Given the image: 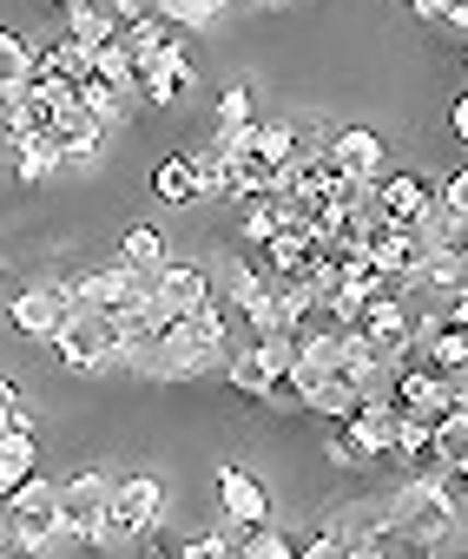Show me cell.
I'll return each mask as SVG.
<instances>
[{
  "mask_svg": "<svg viewBox=\"0 0 468 559\" xmlns=\"http://www.w3.org/2000/svg\"><path fill=\"white\" fill-rule=\"evenodd\" d=\"M224 8H231V0H152V14H159L172 34H178V27H185V34H204V27L224 21Z\"/></svg>",
  "mask_w": 468,
  "mask_h": 559,
  "instance_id": "cell-23",
  "label": "cell"
},
{
  "mask_svg": "<svg viewBox=\"0 0 468 559\" xmlns=\"http://www.w3.org/2000/svg\"><path fill=\"white\" fill-rule=\"evenodd\" d=\"M435 454L442 461H468V408H448L435 421Z\"/></svg>",
  "mask_w": 468,
  "mask_h": 559,
  "instance_id": "cell-32",
  "label": "cell"
},
{
  "mask_svg": "<svg viewBox=\"0 0 468 559\" xmlns=\"http://www.w3.org/2000/svg\"><path fill=\"white\" fill-rule=\"evenodd\" d=\"M304 408H311V415H324V421H350V415L363 408V395H356V382L337 369V376H324V382L304 395Z\"/></svg>",
  "mask_w": 468,
  "mask_h": 559,
  "instance_id": "cell-22",
  "label": "cell"
},
{
  "mask_svg": "<svg viewBox=\"0 0 468 559\" xmlns=\"http://www.w3.org/2000/svg\"><path fill=\"white\" fill-rule=\"evenodd\" d=\"M152 191H159V204H172V211H185V204H204V185H198V165H191V152H172V158H159V171H152Z\"/></svg>",
  "mask_w": 468,
  "mask_h": 559,
  "instance_id": "cell-17",
  "label": "cell"
},
{
  "mask_svg": "<svg viewBox=\"0 0 468 559\" xmlns=\"http://www.w3.org/2000/svg\"><path fill=\"white\" fill-rule=\"evenodd\" d=\"M324 158H330V171H343V178H356V185H376V178L389 171V152H383V139H376L370 126L330 132V139H324Z\"/></svg>",
  "mask_w": 468,
  "mask_h": 559,
  "instance_id": "cell-8",
  "label": "cell"
},
{
  "mask_svg": "<svg viewBox=\"0 0 468 559\" xmlns=\"http://www.w3.org/2000/svg\"><path fill=\"white\" fill-rule=\"evenodd\" d=\"M370 191H376L383 217H389V224H409V230L422 224V211H429V198H435V185H429V178H416V171H383Z\"/></svg>",
  "mask_w": 468,
  "mask_h": 559,
  "instance_id": "cell-11",
  "label": "cell"
},
{
  "mask_svg": "<svg viewBox=\"0 0 468 559\" xmlns=\"http://www.w3.org/2000/svg\"><path fill=\"white\" fill-rule=\"evenodd\" d=\"M47 349H54V362L73 369V376L113 369V323H106V310H80V304H73V317L47 336Z\"/></svg>",
  "mask_w": 468,
  "mask_h": 559,
  "instance_id": "cell-4",
  "label": "cell"
},
{
  "mask_svg": "<svg viewBox=\"0 0 468 559\" xmlns=\"http://www.w3.org/2000/svg\"><path fill=\"white\" fill-rule=\"evenodd\" d=\"M245 126H258L251 86H224V93H218V132H245Z\"/></svg>",
  "mask_w": 468,
  "mask_h": 559,
  "instance_id": "cell-31",
  "label": "cell"
},
{
  "mask_svg": "<svg viewBox=\"0 0 468 559\" xmlns=\"http://www.w3.org/2000/svg\"><path fill=\"white\" fill-rule=\"evenodd\" d=\"M67 297L80 304V310H119L126 297H132V276L113 263V270H86V276H67Z\"/></svg>",
  "mask_w": 468,
  "mask_h": 559,
  "instance_id": "cell-16",
  "label": "cell"
},
{
  "mask_svg": "<svg viewBox=\"0 0 468 559\" xmlns=\"http://www.w3.org/2000/svg\"><path fill=\"white\" fill-rule=\"evenodd\" d=\"M8 526H14V552H47L60 546V480H47L40 467L8 493Z\"/></svg>",
  "mask_w": 468,
  "mask_h": 559,
  "instance_id": "cell-3",
  "label": "cell"
},
{
  "mask_svg": "<svg viewBox=\"0 0 468 559\" xmlns=\"http://www.w3.org/2000/svg\"><path fill=\"white\" fill-rule=\"evenodd\" d=\"M448 323H461V330H468V276L448 290Z\"/></svg>",
  "mask_w": 468,
  "mask_h": 559,
  "instance_id": "cell-38",
  "label": "cell"
},
{
  "mask_svg": "<svg viewBox=\"0 0 468 559\" xmlns=\"http://www.w3.org/2000/svg\"><path fill=\"white\" fill-rule=\"evenodd\" d=\"M245 8H284V0H245Z\"/></svg>",
  "mask_w": 468,
  "mask_h": 559,
  "instance_id": "cell-43",
  "label": "cell"
},
{
  "mask_svg": "<svg viewBox=\"0 0 468 559\" xmlns=\"http://www.w3.org/2000/svg\"><path fill=\"white\" fill-rule=\"evenodd\" d=\"M178 559H231V539L224 533H198V539L178 546Z\"/></svg>",
  "mask_w": 468,
  "mask_h": 559,
  "instance_id": "cell-35",
  "label": "cell"
},
{
  "mask_svg": "<svg viewBox=\"0 0 468 559\" xmlns=\"http://www.w3.org/2000/svg\"><path fill=\"white\" fill-rule=\"evenodd\" d=\"M8 493H14V487H0V559L14 552V526H8Z\"/></svg>",
  "mask_w": 468,
  "mask_h": 559,
  "instance_id": "cell-41",
  "label": "cell"
},
{
  "mask_svg": "<svg viewBox=\"0 0 468 559\" xmlns=\"http://www.w3.org/2000/svg\"><path fill=\"white\" fill-rule=\"evenodd\" d=\"M159 520H165V480L159 474H126V480H113V500H106V520H100L93 546L132 552L139 539H152Z\"/></svg>",
  "mask_w": 468,
  "mask_h": 559,
  "instance_id": "cell-2",
  "label": "cell"
},
{
  "mask_svg": "<svg viewBox=\"0 0 468 559\" xmlns=\"http://www.w3.org/2000/svg\"><path fill=\"white\" fill-rule=\"evenodd\" d=\"M191 165H198L204 204H211V198H231V204H238V171H231V139H224V132H211L204 145H191Z\"/></svg>",
  "mask_w": 468,
  "mask_h": 559,
  "instance_id": "cell-14",
  "label": "cell"
},
{
  "mask_svg": "<svg viewBox=\"0 0 468 559\" xmlns=\"http://www.w3.org/2000/svg\"><path fill=\"white\" fill-rule=\"evenodd\" d=\"M34 461H40L34 428H8V435H0V487H21L34 474Z\"/></svg>",
  "mask_w": 468,
  "mask_h": 559,
  "instance_id": "cell-26",
  "label": "cell"
},
{
  "mask_svg": "<svg viewBox=\"0 0 468 559\" xmlns=\"http://www.w3.org/2000/svg\"><path fill=\"white\" fill-rule=\"evenodd\" d=\"M106 500H113V480H106L100 467L60 480V539L93 546V533H100V520H106Z\"/></svg>",
  "mask_w": 468,
  "mask_h": 559,
  "instance_id": "cell-5",
  "label": "cell"
},
{
  "mask_svg": "<svg viewBox=\"0 0 468 559\" xmlns=\"http://www.w3.org/2000/svg\"><path fill=\"white\" fill-rule=\"evenodd\" d=\"M152 297H159L165 317H191V310L211 304V270H204V263H178V257H165V263L152 270Z\"/></svg>",
  "mask_w": 468,
  "mask_h": 559,
  "instance_id": "cell-9",
  "label": "cell"
},
{
  "mask_svg": "<svg viewBox=\"0 0 468 559\" xmlns=\"http://www.w3.org/2000/svg\"><path fill=\"white\" fill-rule=\"evenodd\" d=\"M34 80V40H21L14 27H0V106H8L14 93H27Z\"/></svg>",
  "mask_w": 468,
  "mask_h": 559,
  "instance_id": "cell-21",
  "label": "cell"
},
{
  "mask_svg": "<svg viewBox=\"0 0 468 559\" xmlns=\"http://www.w3.org/2000/svg\"><path fill=\"white\" fill-rule=\"evenodd\" d=\"M224 356H231V317H224V304L211 297V304L191 310V317H165L152 382H191V376H211V369H224Z\"/></svg>",
  "mask_w": 468,
  "mask_h": 559,
  "instance_id": "cell-1",
  "label": "cell"
},
{
  "mask_svg": "<svg viewBox=\"0 0 468 559\" xmlns=\"http://www.w3.org/2000/svg\"><path fill=\"white\" fill-rule=\"evenodd\" d=\"M350 330H356L370 349H383V356H409V349H416V323H409L402 297H370Z\"/></svg>",
  "mask_w": 468,
  "mask_h": 559,
  "instance_id": "cell-10",
  "label": "cell"
},
{
  "mask_svg": "<svg viewBox=\"0 0 468 559\" xmlns=\"http://www.w3.org/2000/svg\"><path fill=\"white\" fill-rule=\"evenodd\" d=\"M21 402H27V395H21L8 376H0V421H8V428H14V408H21Z\"/></svg>",
  "mask_w": 468,
  "mask_h": 559,
  "instance_id": "cell-37",
  "label": "cell"
},
{
  "mask_svg": "<svg viewBox=\"0 0 468 559\" xmlns=\"http://www.w3.org/2000/svg\"><path fill=\"white\" fill-rule=\"evenodd\" d=\"M191 80H198V67H191V47L172 34L159 53H145L139 60V99L145 106H172L178 93H191Z\"/></svg>",
  "mask_w": 468,
  "mask_h": 559,
  "instance_id": "cell-6",
  "label": "cell"
},
{
  "mask_svg": "<svg viewBox=\"0 0 468 559\" xmlns=\"http://www.w3.org/2000/svg\"><path fill=\"white\" fill-rule=\"evenodd\" d=\"M34 80H67V86H80V80H93V53L80 47V40H40L34 47Z\"/></svg>",
  "mask_w": 468,
  "mask_h": 559,
  "instance_id": "cell-15",
  "label": "cell"
},
{
  "mask_svg": "<svg viewBox=\"0 0 468 559\" xmlns=\"http://www.w3.org/2000/svg\"><path fill=\"white\" fill-rule=\"evenodd\" d=\"M416 21H448V0H409Z\"/></svg>",
  "mask_w": 468,
  "mask_h": 559,
  "instance_id": "cell-39",
  "label": "cell"
},
{
  "mask_svg": "<svg viewBox=\"0 0 468 559\" xmlns=\"http://www.w3.org/2000/svg\"><path fill=\"white\" fill-rule=\"evenodd\" d=\"M297 559H343V539L330 526H317L311 539H297Z\"/></svg>",
  "mask_w": 468,
  "mask_h": 559,
  "instance_id": "cell-34",
  "label": "cell"
},
{
  "mask_svg": "<svg viewBox=\"0 0 468 559\" xmlns=\"http://www.w3.org/2000/svg\"><path fill=\"white\" fill-rule=\"evenodd\" d=\"M435 191H442V204H455V211L468 217V165H461V171H448V178H442Z\"/></svg>",
  "mask_w": 468,
  "mask_h": 559,
  "instance_id": "cell-36",
  "label": "cell"
},
{
  "mask_svg": "<svg viewBox=\"0 0 468 559\" xmlns=\"http://www.w3.org/2000/svg\"><path fill=\"white\" fill-rule=\"evenodd\" d=\"M448 132H455V139H461V145H468V93H461V99H455V106H448Z\"/></svg>",
  "mask_w": 468,
  "mask_h": 559,
  "instance_id": "cell-40",
  "label": "cell"
},
{
  "mask_svg": "<svg viewBox=\"0 0 468 559\" xmlns=\"http://www.w3.org/2000/svg\"><path fill=\"white\" fill-rule=\"evenodd\" d=\"M291 224V211H284V198H245V224H238V237H245V250H258V243H271L278 230Z\"/></svg>",
  "mask_w": 468,
  "mask_h": 559,
  "instance_id": "cell-24",
  "label": "cell"
},
{
  "mask_svg": "<svg viewBox=\"0 0 468 559\" xmlns=\"http://www.w3.org/2000/svg\"><path fill=\"white\" fill-rule=\"evenodd\" d=\"M343 428L363 441V454H370V461H389V448H396V408H389V402H363Z\"/></svg>",
  "mask_w": 468,
  "mask_h": 559,
  "instance_id": "cell-19",
  "label": "cell"
},
{
  "mask_svg": "<svg viewBox=\"0 0 468 559\" xmlns=\"http://www.w3.org/2000/svg\"><path fill=\"white\" fill-rule=\"evenodd\" d=\"M448 27H461V34H468V0H448Z\"/></svg>",
  "mask_w": 468,
  "mask_h": 559,
  "instance_id": "cell-42",
  "label": "cell"
},
{
  "mask_svg": "<svg viewBox=\"0 0 468 559\" xmlns=\"http://www.w3.org/2000/svg\"><path fill=\"white\" fill-rule=\"evenodd\" d=\"M231 559H297V539L258 520V526H238V539H231Z\"/></svg>",
  "mask_w": 468,
  "mask_h": 559,
  "instance_id": "cell-25",
  "label": "cell"
},
{
  "mask_svg": "<svg viewBox=\"0 0 468 559\" xmlns=\"http://www.w3.org/2000/svg\"><path fill=\"white\" fill-rule=\"evenodd\" d=\"M324 461L330 467H370V454H363V441L343 428V421H330V435H324Z\"/></svg>",
  "mask_w": 468,
  "mask_h": 559,
  "instance_id": "cell-33",
  "label": "cell"
},
{
  "mask_svg": "<svg viewBox=\"0 0 468 559\" xmlns=\"http://www.w3.org/2000/svg\"><path fill=\"white\" fill-rule=\"evenodd\" d=\"M165 263V237L152 230V224H132L126 237H119V270H132V276H152Z\"/></svg>",
  "mask_w": 468,
  "mask_h": 559,
  "instance_id": "cell-29",
  "label": "cell"
},
{
  "mask_svg": "<svg viewBox=\"0 0 468 559\" xmlns=\"http://www.w3.org/2000/svg\"><path fill=\"white\" fill-rule=\"evenodd\" d=\"M73 317V297H67V276H54V284H34V290H21L14 304H8V323L27 336V343H47L60 323Z\"/></svg>",
  "mask_w": 468,
  "mask_h": 559,
  "instance_id": "cell-7",
  "label": "cell"
},
{
  "mask_svg": "<svg viewBox=\"0 0 468 559\" xmlns=\"http://www.w3.org/2000/svg\"><path fill=\"white\" fill-rule=\"evenodd\" d=\"M60 14H67V40H80L86 53H100L119 34V14L106 8V0H80V8H60Z\"/></svg>",
  "mask_w": 468,
  "mask_h": 559,
  "instance_id": "cell-20",
  "label": "cell"
},
{
  "mask_svg": "<svg viewBox=\"0 0 468 559\" xmlns=\"http://www.w3.org/2000/svg\"><path fill=\"white\" fill-rule=\"evenodd\" d=\"M224 376H231V389H238V395H258V402H265V389H271L284 369H278V362H271V349L251 336L238 356H224Z\"/></svg>",
  "mask_w": 468,
  "mask_h": 559,
  "instance_id": "cell-18",
  "label": "cell"
},
{
  "mask_svg": "<svg viewBox=\"0 0 468 559\" xmlns=\"http://www.w3.org/2000/svg\"><path fill=\"white\" fill-rule=\"evenodd\" d=\"M461 67H468V47H461Z\"/></svg>",
  "mask_w": 468,
  "mask_h": 559,
  "instance_id": "cell-44",
  "label": "cell"
},
{
  "mask_svg": "<svg viewBox=\"0 0 468 559\" xmlns=\"http://www.w3.org/2000/svg\"><path fill=\"white\" fill-rule=\"evenodd\" d=\"M106 132L113 126H100L86 106H73L60 126H54V145H60V165H93L100 152H106Z\"/></svg>",
  "mask_w": 468,
  "mask_h": 559,
  "instance_id": "cell-13",
  "label": "cell"
},
{
  "mask_svg": "<svg viewBox=\"0 0 468 559\" xmlns=\"http://www.w3.org/2000/svg\"><path fill=\"white\" fill-rule=\"evenodd\" d=\"M93 80H106V86H119L126 99L139 93V60H132V47H126L119 34H113V40H106V47L93 53Z\"/></svg>",
  "mask_w": 468,
  "mask_h": 559,
  "instance_id": "cell-27",
  "label": "cell"
},
{
  "mask_svg": "<svg viewBox=\"0 0 468 559\" xmlns=\"http://www.w3.org/2000/svg\"><path fill=\"white\" fill-rule=\"evenodd\" d=\"M54 171H67L54 132H47V139H14V178H21V185H40V178H54Z\"/></svg>",
  "mask_w": 468,
  "mask_h": 559,
  "instance_id": "cell-28",
  "label": "cell"
},
{
  "mask_svg": "<svg viewBox=\"0 0 468 559\" xmlns=\"http://www.w3.org/2000/svg\"><path fill=\"white\" fill-rule=\"evenodd\" d=\"M218 507L238 520V526H258V520H271V493L238 467V461H224L218 467Z\"/></svg>",
  "mask_w": 468,
  "mask_h": 559,
  "instance_id": "cell-12",
  "label": "cell"
},
{
  "mask_svg": "<svg viewBox=\"0 0 468 559\" xmlns=\"http://www.w3.org/2000/svg\"><path fill=\"white\" fill-rule=\"evenodd\" d=\"M80 106H86L100 126H119V119L132 112V99H126L119 86H106V80H80Z\"/></svg>",
  "mask_w": 468,
  "mask_h": 559,
  "instance_id": "cell-30",
  "label": "cell"
}]
</instances>
